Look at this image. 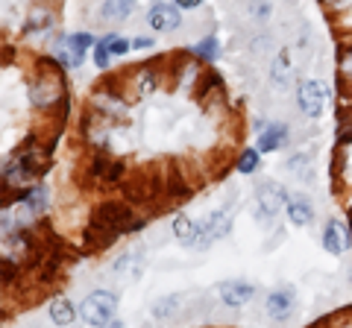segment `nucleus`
<instances>
[{
	"instance_id": "1",
	"label": "nucleus",
	"mask_w": 352,
	"mask_h": 328,
	"mask_svg": "<svg viewBox=\"0 0 352 328\" xmlns=\"http://www.w3.org/2000/svg\"><path fill=\"white\" fill-rule=\"evenodd\" d=\"M91 226L100 229L106 235H126V232H138L144 220H135V214L126 202L120 200H106L103 205H97L94 214H91Z\"/></svg>"
},
{
	"instance_id": "2",
	"label": "nucleus",
	"mask_w": 352,
	"mask_h": 328,
	"mask_svg": "<svg viewBox=\"0 0 352 328\" xmlns=\"http://www.w3.org/2000/svg\"><path fill=\"white\" fill-rule=\"evenodd\" d=\"M50 62V59H47ZM62 62H50V71H41L36 85H32V103L38 108H47L53 103L65 100V89H62Z\"/></svg>"
},
{
	"instance_id": "3",
	"label": "nucleus",
	"mask_w": 352,
	"mask_h": 328,
	"mask_svg": "<svg viewBox=\"0 0 352 328\" xmlns=\"http://www.w3.org/2000/svg\"><path fill=\"white\" fill-rule=\"evenodd\" d=\"M115 308H118V296H115V293L94 290V293H88V296L82 299V320L88 325H94V328H103V325L112 323Z\"/></svg>"
},
{
	"instance_id": "4",
	"label": "nucleus",
	"mask_w": 352,
	"mask_h": 328,
	"mask_svg": "<svg viewBox=\"0 0 352 328\" xmlns=\"http://www.w3.org/2000/svg\"><path fill=\"white\" fill-rule=\"evenodd\" d=\"M94 45V38L88 32H74V36H62L56 45V59L65 68H80L85 59V50Z\"/></svg>"
},
{
	"instance_id": "5",
	"label": "nucleus",
	"mask_w": 352,
	"mask_h": 328,
	"mask_svg": "<svg viewBox=\"0 0 352 328\" xmlns=\"http://www.w3.org/2000/svg\"><path fill=\"white\" fill-rule=\"evenodd\" d=\"M229 226H232V217H229L226 211H214L208 214L203 223H197V244L194 246H212L214 240H220L223 235H229Z\"/></svg>"
},
{
	"instance_id": "6",
	"label": "nucleus",
	"mask_w": 352,
	"mask_h": 328,
	"mask_svg": "<svg viewBox=\"0 0 352 328\" xmlns=\"http://www.w3.org/2000/svg\"><path fill=\"white\" fill-rule=\"evenodd\" d=\"M326 97H329L326 85H320V82H302L300 91H296V103H300L305 117H320L323 106H326Z\"/></svg>"
},
{
	"instance_id": "7",
	"label": "nucleus",
	"mask_w": 352,
	"mask_h": 328,
	"mask_svg": "<svg viewBox=\"0 0 352 328\" xmlns=\"http://www.w3.org/2000/svg\"><path fill=\"white\" fill-rule=\"evenodd\" d=\"M294 305H296V293H294L291 284H282V288H276L267 296V314H270V320L285 323L294 314Z\"/></svg>"
},
{
	"instance_id": "8",
	"label": "nucleus",
	"mask_w": 352,
	"mask_h": 328,
	"mask_svg": "<svg viewBox=\"0 0 352 328\" xmlns=\"http://www.w3.org/2000/svg\"><path fill=\"white\" fill-rule=\"evenodd\" d=\"M323 246L332 255H344L352 246V229L340 220H329V226L323 229Z\"/></svg>"
},
{
	"instance_id": "9",
	"label": "nucleus",
	"mask_w": 352,
	"mask_h": 328,
	"mask_svg": "<svg viewBox=\"0 0 352 328\" xmlns=\"http://www.w3.org/2000/svg\"><path fill=\"white\" fill-rule=\"evenodd\" d=\"M147 24L156 30V32H173L176 27L182 24L179 6H170V3H156V6H150Z\"/></svg>"
},
{
	"instance_id": "10",
	"label": "nucleus",
	"mask_w": 352,
	"mask_h": 328,
	"mask_svg": "<svg viewBox=\"0 0 352 328\" xmlns=\"http://www.w3.org/2000/svg\"><path fill=\"white\" fill-rule=\"evenodd\" d=\"M256 205H258L261 217H273V214H279L282 205H288V200H285V191L279 188V185L264 182L261 188L256 191Z\"/></svg>"
},
{
	"instance_id": "11",
	"label": "nucleus",
	"mask_w": 352,
	"mask_h": 328,
	"mask_svg": "<svg viewBox=\"0 0 352 328\" xmlns=\"http://www.w3.org/2000/svg\"><path fill=\"white\" fill-rule=\"evenodd\" d=\"M252 296H256V288L247 284V281L220 284V299H223V305H229V308H241V305H247Z\"/></svg>"
},
{
	"instance_id": "12",
	"label": "nucleus",
	"mask_w": 352,
	"mask_h": 328,
	"mask_svg": "<svg viewBox=\"0 0 352 328\" xmlns=\"http://www.w3.org/2000/svg\"><path fill=\"white\" fill-rule=\"evenodd\" d=\"M285 211H288V220L294 226H308L314 220V205L305 200V196H291L288 205H285Z\"/></svg>"
},
{
	"instance_id": "13",
	"label": "nucleus",
	"mask_w": 352,
	"mask_h": 328,
	"mask_svg": "<svg viewBox=\"0 0 352 328\" xmlns=\"http://www.w3.org/2000/svg\"><path fill=\"white\" fill-rule=\"evenodd\" d=\"M285 138H288V126L285 124H270L264 132L258 135V150L261 152H273L285 144Z\"/></svg>"
},
{
	"instance_id": "14",
	"label": "nucleus",
	"mask_w": 352,
	"mask_h": 328,
	"mask_svg": "<svg viewBox=\"0 0 352 328\" xmlns=\"http://www.w3.org/2000/svg\"><path fill=\"white\" fill-rule=\"evenodd\" d=\"M135 12V0H103L100 15L106 21H124Z\"/></svg>"
},
{
	"instance_id": "15",
	"label": "nucleus",
	"mask_w": 352,
	"mask_h": 328,
	"mask_svg": "<svg viewBox=\"0 0 352 328\" xmlns=\"http://www.w3.org/2000/svg\"><path fill=\"white\" fill-rule=\"evenodd\" d=\"M173 235L179 237L182 246H194V244H197V223L191 220V217H185V214H176V220H173Z\"/></svg>"
},
{
	"instance_id": "16",
	"label": "nucleus",
	"mask_w": 352,
	"mask_h": 328,
	"mask_svg": "<svg viewBox=\"0 0 352 328\" xmlns=\"http://www.w3.org/2000/svg\"><path fill=\"white\" fill-rule=\"evenodd\" d=\"M74 316H76L74 305L65 299V296H56V299L50 302V320L56 323V325H71V323H74Z\"/></svg>"
},
{
	"instance_id": "17",
	"label": "nucleus",
	"mask_w": 352,
	"mask_h": 328,
	"mask_svg": "<svg viewBox=\"0 0 352 328\" xmlns=\"http://www.w3.org/2000/svg\"><path fill=\"white\" fill-rule=\"evenodd\" d=\"M27 205L30 214H41L44 209H47V188H41V185H36V188H27L24 200H21Z\"/></svg>"
},
{
	"instance_id": "18",
	"label": "nucleus",
	"mask_w": 352,
	"mask_h": 328,
	"mask_svg": "<svg viewBox=\"0 0 352 328\" xmlns=\"http://www.w3.org/2000/svg\"><path fill=\"white\" fill-rule=\"evenodd\" d=\"M338 144H349L352 141V106H340L338 108Z\"/></svg>"
},
{
	"instance_id": "19",
	"label": "nucleus",
	"mask_w": 352,
	"mask_h": 328,
	"mask_svg": "<svg viewBox=\"0 0 352 328\" xmlns=\"http://www.w3.org/2000/svg\"><path fill=\"white\" fill-rule=\"evenodd\" d=\"M50 27H53V15L44 12V9H36V12L27 18L24 32H44V30H50Z\"/></svg>"
},
{
	"instance_id": "20",
	"label": "nucleus",
	"mask_w": 352,
	"mask_h": 328,
	"mask_svg": "<svg viewBox=\"0 0 352 328\" xmlns=\"http://www.w3.org/2000/svg\"><path fill=\"white\" fill-rule=\"evenodd\" d=\"M217 50H220V47H217V38H214V36H208V38L200 41V45L191 47L194 56L203 59V62H214V59H217Z\"/></svg>"
},
{
	"instance_id": "21",
	"label": "nucleus",
	"mask_w": 352,
	"mask_h": 328,
	"mask_svg": "<svg viewBox=\"0 0 352 328\" xmlns=\"http://www.w3.org/2000/svg\"><path fill=\"white\" fill-rule=\"evenodd\" d=\"M176 305H179V296H164V299H159L156 305H153V320H164V316H170L173 311H176Z\"/></svg>"
},
{
	"instance_id": "22",
	"label": "nucleus",
	"mask_w": 352,
	"mask_h": 328,
	"mask_svg": "<svg viewBox=\"0 0 352 328\" xmlns=\"http://www.w3.org/2000/svg\"><path fill=\"white\" fill-rule=\"evenodd\" d=\"M235 170L238 173H256L258 170V150H244V152H241Z\"/></svg>"
},
{
	"instance_id": "23",
	"label": "nucleus",
	"mask_w": 352,
	"mask_h": 328,
	"mask_svg": "<svg viewBox=\"0 0 352 328\" xmlns=\"http://www.w3.org/2000/svg\"><path fill=\"white\" fill-rule=\"evenodd\" d=\"M273 80H276V85L288 82V53H279L276 65H273Z\"/></svg>"
},
{
	"instance_id": "24",
	"label": "nucleus",
	"mask_w": 352,
	"mask_h": 328,
	"mask_svg": "<svg viewBox=\"0 0 352 328\" xmlns=\"http://www.w3.org/2000/svg\"><path fill=\"white\" fill-rule=\"evenodd\" d=\"M109 59H112V50H109L106 41H100V45L94 47V65H97L100 71H106V68H109Z\"/></svg>"
},
{
	"instance_id": "25",
	"label": "nucleus",
	"mask_w": 352,
	"mask_h": 328,
	"mask_svg": "<svg viewBox=\"0 0 352 328\" xmlns=\"http://www.w3.org/2000/svg\"><path fill=\"white\" fill-rule=\"evenodd\" d=\"M103 41L109 45V50H112V56H124V53L129 50V41H126V38H115V36H106Z\"/></svg>"
},
{
	"instance_id": "26",
	"label": "nucleus",
	"mask_w": 352,
	"mask_h": 328,
	"mask_svg": "<svg viewBox=\"0 0 352 328\" xmlns=\"http://www.w3.org/2000/svg\"><path fill=\"white\" fill-rule=\"evenodd\" d=\"M15 276H18V261L9 258V255H3V284H6V288L12 284Z\"/></svg>"
},
{
	"instance_id": "27",
	"label": "nucleus",
	"mask_w": 352,
	"mask_h": 328,
	"mask_svg": "<svg viewBox=\"0 0 352 328\" xmlns=\"http://www.w3.org/2000/svg\"><path fill=\"white\" fill-rule=\"evenodd\" d=\"M305 164H308V156H291V161H288V167L291 170H296L302 179H308V170H305Z\"/></svg>"
},
{
	"instance_id": "28",
	"label": "nucleus",
	"mask_w": 352,
	"mask_h": 328,
	"mask_svg": "<svg viewBox=\"0 0 352 328\" xmlns=\"http://www.w3.org/2000/svg\"><path fill=\"white\" fill-rule=\"evenodd\" d=\"M340 71H344L346 80H352V50H346L344 56H340Z\"/></svg>"
},
{
	"instance_id": "29",
	"label": "nucleus",
	"mask_w": 352,
	"mask_h": 328,
	"mask_svg": "<svg viewBox=\"0 0 352 328\" xmlns=\"http://www.w3.org/2000/svg\"><path fill=\"white\" fill-rule=\"evenodd\" d=\"M173 3L179 6V9H197V6L203 3V0H173Z\"/></svg>"
},
{
	"instance_id": "30",
	"label": "nucleus",
	"mask_w": 352,
	"mask_h": 328,
	"mask_svg": "<svg viewBox=\"0 0 352 328\" xmlns=\"http://www.w3.org/2000/svg\"><path fill=\"white\" fill-rule=\"evenodd\" d=\"M132 47L144 50V47H153V41H150V38H135V41H132Z\"/></svg>"
},
{
	"instance_id": "31",
	"label": "nucleus",
	"mask_w": 352,
	"mask_h": 328,
	"mask_svg": "<svg viewBox=\"0 0 352 328\" xmlns=\"http://www.w3.org/2000/svg\"><path fill=\"white\" fill-rule=\"evenodd\" d=\"M103 328H124V325H120V323H109V325H103Z\"/></svg>"
}]
</instances>
